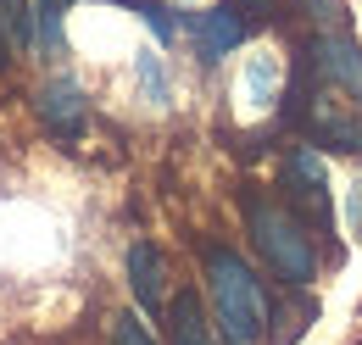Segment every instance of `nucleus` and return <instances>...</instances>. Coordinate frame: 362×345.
I'll list each match as a JSON object with an SVG mask.
<instances>
[{
	"mask_svg": "<svg viewBox=\"0 0 362 345\" xmlns=\"http://www.w3.org/2000/svg\"><path fill=\"white\" fill-rule=\"evenodd\" d=\"M206 284H212V306H218V329L228 345H257L268 334L273 312L262 296V279L234 257V251H206Z\"/></svg>",
	"mask_w": 362,
	"mask_h": 345,
	"instance_id": "f257e3e1",
	"label": "nucleus"
},
{
	"mask_svg": "<svg viewBox=\"0 0 362 345\" xmlns=\"http://www.w3.org/2000/svg\"><path fill=\"white\" fill-rule=\"evenodd\" d=\"M139 78L151 84V95L162 100V73H156V56H139Z\"/></svg>",
	"mask_w": 362,
	"mask_h": 345,
	"instance_id": "f8f14e48",
	"label": "nucleus"
},
{
	"mask_svg": "<svg viewBox=\"0 0 362 345\" xmlns=\"http://www.w3.org/2000/svg\"><path fill=\"white\" fill-rule=\"evenodd\" d=\"M301 11L317 23V34H346V23H351L346 0H301Z\"/></svg>",
	"mask_w": 362,
	"mask_h": 345,
	"instance_id": "9d476101",
	"label": "nucleus"
},
{
	"mask_svg": "<svg viewBox=\"0 0 362 345\" xmlns=\"http://www.w3.org/2000/svg\"><path fill=\"white\" fill-rule=\"evenodd\" d=\"M112 345H156V340L139 329V317H129V312H123V317H117V329H112Z\"/></svg>",
	"mask_w": 362,
	"mask_h": 345,
	"instance_id": "9b49d317",
	"label": "nucleus"
},
{
	"mask_svg": "<svg viewBox=\"0 0 362 345\" xmlns=\"http://www.w3.org/2000/svg\"><path fill=\"white\" fill-rule=\"evenodd\" d=\"M313 84L334 89V95H351L362 106V45L351 34H317L307 45V67H301Z\"/></svg>",
	"mask_w": 362,
	"mask_h": 345,
	"instance_id": "7ed1b4c3",
	"label": "nucleus"
},
{
	"mask_svg": "<svg viewBox=\"0 0 362 345\" xmlns=\"http://www.w3.org/2000/svg\"><path fill=\"white\" fill-rule=\"evenodd\" d=\"M129 284H134V301L145 312H162V296H168V262L156 245H129Z\"/></svg>",
	"mask_w": 362,
	"mask_h": 345,
	"instance_id": "0eeeda50",
	"label": "nucleus"
},
{
	"mask_svg": "<svg viewBox=\"0 0 362 345\" xmlns=\"http://www.w3.org/2000/svg\"><path fill=\"white\" fill-rule=\"evenodd\" d=\"M189 34H195V45H201L206 62H223L228 50L245 40V17H240L234 6H212V11H201V17L189 23Z\"/></svg>",
	"mask_w": 362,
	"mask_h": 345,
	"instance_id": "423d86ee",
	"label": "nucleus"
},
{
	"mask_svg": "<svg viewBox=\"0 0 362 345\" xmlns=\"http://www.w3.org/2000/svg\"><path fill=\"white\" fill-rule=\"evenodd\" d=\"M34 106H40V123H45L56 139H78L84 123H90V100H84V89L73 84V78H50Z\"/></svg>",
	"mask_w": 362,
	"mask_h": 345,
	"instance_id": "20e7f679",
	"label": "nucleus"
},
{
	"mask_svg": "<svg viewBox=\"0 0 362 345\" xmlns=\"http://www.w3.org/2000/svg\"><path fill=\"white\" fill-rule=\"evenodd\" d=\"M284 178H290V201H301V206L317 217V228H329L334 212H329V178H323L317 151H296L290 168H284Z\"/></svg>",
	"mask_w": 362,
	"mask_h": 345,
	"instance_id": "39448f33",
	"label": "nucleus"
},
{
	"mask_svg": "<svg viewBox=\"0 0 362 345\" xmlns=\"http://www.w3.org/2000/svg\"><path fill=\"white\" fill-rule=\"evenodd\" d=\"M168 340L173 345H218L212 323H206V306H201L195 290H179L168 301Z\"/></svg>",
	"mask_w": 362,
	"mask_h": 345,
	"instance_id": "6e6552de",
	"label": "nucleus"
},
{
	"mask_svg": "<svg viewBox=\"0 0 362 345\" xmlns=\"http://www.w3.org/2000/svg\"><path fill=\"white\" fill-rule=\"evenodd\" d=\"M240 6H245V11H273L279 0H240Z\"/></svg>",
	"mask_w": 362,
	"mask_h": 345,
	"instance_id": "4468645a",
	"label": "nucleus"
},
{
	"mask_svg": "<svg viewBox=\"0 0 362 345\" xmlns=\"http://www.w3.org/2000/svg\"><path fill=\"white\" fill-rule=\"evenodd\" d=\"M245 223H251V240L257 251L273 262V273L284 284H313L317 279V251H313V234L301 228V217L273 206V201H251L245 206Z\"/></svg>",
	"mask_w": 362,
	"mask_h": 345,
	"instance_id": "f03ea898",
	"label": "nucleus"
},
{
	"mask_svg": "<svg viewBox=\"0 0 362 345\" xmlns=\"http://www.w3.org/2000/svg\"><path fill=\"white\" fill-rule=\"evenodd\" d=\"M6 56H11V45H6V34H0V67H6Z\"/></svg>",
	"mask_w": 362,
	"mask_h": 345,
	"instance_id": "2eb2a0df",
	"label": "nucleus"
},
{
	"mask_svg": "<svg viewBox=\"0 0 362 345\" xmlns=\"http://www.w3.org/2000/svg\"><path fill=\"white\" fill-rule=\"evenodd\" d=\"M351 228H357V234H362V184H357V189H351Z\"/></svg>",
	"mask_w": 362,
	"mask_h": 345,
	"instance_id": "ddd939ff",
	"label": "nucleus"
},
{
	"mask_svg": "<svg viewBox=\"0 0 362 345\" xmlns=\"http://www.w3.org/2000/svg\"><path fill=\"white\" fill-rule=\"evenodd\" d=\"M0 34L11 50H34L40 45V6L34 0H0Z\"/></svg>",
	"mask_w": 362,
	"mask_h": 345,
	"instance_id": "1a4fd4ad",
	"label": "nucleus"
}]
</instances>
